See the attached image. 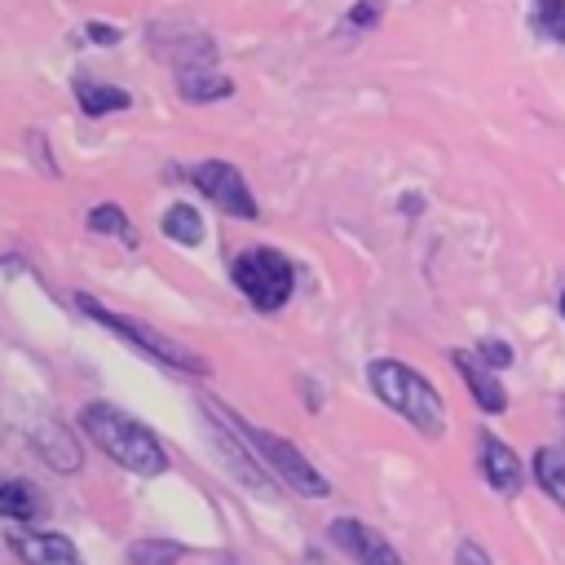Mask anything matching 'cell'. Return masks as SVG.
<instances>
[{"mask_svg": "<svg viewBox=\"0 0 565 565\" xmlns=\"http://www.w3.org/2000/svg\"><path fill=\"white\" fill-rule=\"evenodd\" d=\"M455 565H490V556H486L472 539H463V543H459V552H455Z\"/></svg>", "mask_w": 565, "mask_h": 565, "instance_id": "obj_19", "label": "cell"}, {"mask_svg": "<svg viewBox=\"0 0 565 565\" xmlns=\"http://www.w3.org/2000/svg\"><path fill=\"white\" fill-rule=\"evenodd\" d=\"M534 22L543 35H552L556 44H565V0H539L534 4Z\"/></svg>", "mask_w": 565, "mask_h": 565, "instance_id": "obj_16", "label": "cell"}, {"mask_svg": "<svg viewBox=\"0 0 565 565\" xmlns=\"http://www.w3.org/2000/svg\"><path fill=\"white\" fill-rule=\"evenodd\" d=\"M163 234H168V238H177V243H185V247H194V243L203 238V221H199V212H194V207L177 203V207H168V212H163Z\"/></svg>", "mask_w": 565, "mask_h": 565, "instance_id": "obj_15", "label": "cell"}, {"mask_svg": "<svg viewBox=\"0 0 565 565\" xmlns=\"http://www.w3.org/2000/svg\"><path fill=\"white\" fill-rule=\"evenodd\" d=\"M194 185H199L221 212L243 216V221L256 216V199H252V190H247V181H243L238 168H230V163H221V159H207V163L194 168Z\"/></svg>", "mask_w": 565, "mask_h": 565, "instance_id": "obj_6", "label": "cell"}, {"mask_svg": "<svg viewBox=\"0 0 565 565\" xmlns=\"http://www.w3.org/2000/svg\"><path fill=\"white\" fill-rule=\"evenodd\" d=\"M327 539H331V543H335L344 556H353L358 565H402V556L393 552V543H388L384 534H375L371 525L353 521V516H340V521H331Z\"/></svg>", "mask_w": 565, "mask_h": 565, "instance_id": "obj_7", "label": "cell"}, {"mask_svg": "<svg viewBox=\"0 0 565 565\" xmlns=\"http://www.w3.org/2000/svg\"><path fill=\"white\" fill-rule=\"evenodd\" d=\"M79 305H84V313H93V318H97V322H106L110 331H119V335H128L132 344H141L150 358H159V362H168V366H177V371H190V375H203V371H207V362H203L194 349H185V344H177V340H168V335L150 331L146 322L124 318V313H110V309H102V305H97V300H88V296H79Z\"/></svg>", "mask_w": 565, "mask_h": 565, "instance_id": "obj_5", "label": "cell"}, {"mask_svg": "<svg viewBox=\"0 0 565 565\" xmlns=\"http://www.w3.org/2000/svg\"><path fill=\"white\" fill-rule=\"evenodd\" d=\"M207 411H216L230 428H238V437H243V441H252V446L269 459V468H274L291 490H300V494H327V477H322V472H318V468H313V463H309L291 441H278L274 433L252 428V424H243L238 415H230V411H221V406H207Z\"/></svg>", "mask_w": 565, "mask_h": 565, "instance_id": "obj_4", "label": "cell"}, {"mask_svg": "<svg viewBox=\"0 0 565 565\" xmlns=\"http://www.w3.org/2000/svg\"><path fill=\"white\" fill-rule=\"evenodd\" d=\"M534 477H539V486L565 508V446H543V450L534 455Z\"/></svg>", "mask_w": 565, "mask_h": 565, "instance_id": "obj_13", "label": "cell"}, {"mask_svg": "<svg viewBox=\"0 0 565 565\" xmlns=\"http://www.w3.org/2000/svg\"><path fill=\"white\" fill-rule=\"evenodd\" d=\"M88 225H93L97 234H119V238H132L128 216H124L119 207H93V212H88Z\"/></svg>", "mask_w": 565, "mask_h": 565, "instance_id": "obj_17", "label": "cell"}, {"mask_svg": "<svg viewBox=\"0 0 565 565\" xmlns=\"http://www.w3.org/2000/svg\"><path fill=\"white\" fill-rule=\"evenodd\" d=\"M375 18H380V0H362V4L349 13L353 26H375Z\"/></svg>", "mask_w": 565, "mask_h": 565, "instance_id": "obj_20", "label": "cell"}, {"mask_svg": "<svg viewBox=\"0 0 565 565\" xmlns=\"http://www.w3.org/2000/svg\"><path fill=\"white\" fill-rule=\"evenodd\" d=\"M40 512V490L31 481H0V516L31 521Z\"/></svg>", "mask_w": 565, "mask_h": 565, "instance_id": "obj_12", "label": "cell"}, {"mask_svg": "<svg viewBox=\"0 0 565 565\" xmlns=\"http://www.w3.org/2000/svg\"><path fill=\"white\" fill-rule=\"evenodd\" d=\"M450 362H455V371L463 375V384H468V393L477 397V406L481 411H503L508 406V393L499 388V380H494V371L490 366H481L472 353H450Z\"/></svg>", "mask_w": 565, "mask_h": 565, "instance_id": "obj_10", "label": "cell"}, {"mask_svg": "<svg viewBox=\"0 0 565 565\" xmlns=\"http://www.w3.org/2000/svg\"><path fill=\"white\" fill-rule=\"evenodd\" d=\"M13 552L26 561V565H84L79 552L71 547V539L62 534H40V530H13Z\"/></svg>", "mask_w": 565, "mask_h": 565, "instance_id": "obj_9", "label": "cell"}, {"mask_svg": "<svg viewBox=\"0 0 565 565\" xmlns=\"http://www.w3.org/2000/svg\"><path fill=\"white\" fill-rule=\"evenodd\" d=\"M561 313H565V287H561Z\"/></svg>", "mask_w": 565, "mask_h": 565, "instance_id": "obj_22", "label": "cell"}, {"mask_svg": "<svg viewBox=\"0 0 565 565\" xmlns=\"http://www.w3.org/2000/svg\"><path fill=\"white\" fill-rule=\"evenodd\" d=\"M79 424H84V433L115 459V463H124L128 472H141V477H154V472H163V446L154 441V433L146 428V424H137L132 415H124L119 406H110V402H88L84 411H79Z\"/></svg>", "mask_w": 565, "mask_h": 565, "instance_id": "obj_1", "label": "cell"}, {"mask_svg": "<svg viewBox=\"0 0 565 565\" xmlns=\"http://www.w3.org/2000/svg\"><path fill=\"white\" fill-rule=\"evenodd\" d=\"M88 35L102 40V44H115V40H119V31H115V26H102V22H88Z\"/></svg>", "mask_w": 565, "mask_h": 565, "instance_id": "obj_21", "label": "cell"}, {"mask_svg": "<svg viewBox=\"0 0 565 565\" xmlns=\"http://www.w3.org/2000/svg\"><path fill=\"white\" fill-rule=\"evenodd\" d=\"M181 93L194 97V102L225 97V93H230V79H225V75H212V71H203V66H185V71H181Z\"/></svg>", "mask_w": 565, "mask_h": 565, "instance_id": "obj_14", "label": "cell"}, {"mask_svg": "<svg viewBox=\"0 0 565 565\" xmlns=\"http://www.w3.org/2000/svg\"><path fill=\"white\" fill-rule=\"evenodd\" d=\"M371 388L380 393L384 406H393L397 415H406L424 437H441L446 411H441L437 388H433L419 371L402 366L397 358H375V362H371Z\"/></svg>", "mask_w": 565, "mask_h": 565, "instance_id": "obj_2", "label": "cell"}, {"mask_svg": "<svg viewBox=\"0 0 565 565\" xmlns=\"http://www.w3.org/2000/svg\"><path fill=\"white\" fill-rule=\"evenodd\" d=\"M230 274H234V287L256 309H265V313L282 309L287 296H291V265L274 247H247V252H238L234 265H230Z\"/></svg>", "mask_w": 565, "mask_h": 565, "instance_id": "obj_3", "label": "cell"}, {"mask_svg": "<svg viewBox=\"0 0 565 565\" xmlns=\"http://www.w3.org/2000/svg\"><path fill=\"white\" fill-rule=\"evenodd\" d=\"M75 102H79L84 115H110V110H124L132 97L124 88H115V84H102L93 75H79L75 79Z\"/></svg>", "mask_w": 565, "mask_h": 565, "instance_id": "obj_11", "label": "cell"}, {"mask_svg": "<svg viewBox=\"0 0 565 565\" xmlns=\"http://www.w3.org/2000/svg\"><path fill=\"white\" fill-rule=\"evenodd\" d=\"M477 463H481L486 486H490L494 494H503V499H512V494L521 490V481H525L521 459H516L494 433H481V437H477Z\"/></svg>", "mask_w": 565, "mask_h": 565, "instance_id": "obj_8", "label": "cell"}, {"mask_svg": "<svg viewBox=\"0 0 565 565\" xmlns=\"http://www.w3.org/2000/svg\"><path fill=\"white\" fill-rule=\"evenodd\" d=\"M477 349H481V358H490V371H494V366H508V362H512V349H508L503 340H481Z\"/></svg>", "mask_w": 565, "mask_h": 565, "instance_id": "obj_18", "label": "cell"}]
</instances>
